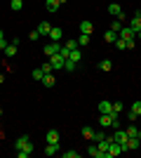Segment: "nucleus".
Here are the masks:
<instances>
[{"label": "nucleus", "mask_w": 141, "mask_h": 158, "mask_svg": "<svg viewBox=\"0 0 141 158\" xmlns=\"http://www.w3.org/2000/svg\"><path fill=\"white\" fill-rule=\"evenodd\" d=\"M14 149H17V156H19V158H28V156H31V151H33V144H31L28 135H21V137L14 142Z\"/></svg>", "instance_id": "obj_1"}, {"label": "nucleus", "mask_w": 141, "mask_h": 158, "mask_svg": "<svg viewBox=\"0 0 141 158\" xmlns=\"http://www.w3.org/2000/svg\"><path fill=\"white\" fill-rule=\"evenodd\" d=\"M113 142H118V144L122 146V151H129V146H127V142H129V135H127V130L118 127V130L113 132Z\"/></svg>", "instance_id": "obj_2"}, {"label": "nucleus", "mask_w": 141, "mask_h": 158, "mask_svg": "<svg viewBox=\"0 0 141 158\" xmlns=\"http://www.w3.org/2000/svg\"><path fill=\"white\" fill-rule=\"evenodd\" d=\"M59 50H61V45L57 43V40H52L49 45H45V54H47V57H54V54H59Z\"/></svg>", "instance_id": "obj_3"}, {"label": "nucleus", "mask_w": 141, "mask_h": 158, "mask_svg": "<svg viewBox=\"0 0 141 158\" xmlns=\"http://www.w3.org/2000/svg\"><path fill=\"white\" fill-rule=\"evenodd\" d=\"M118 38H122V40H134V38H136V33L132 31L129 26H122L120 33H118Z\"/></svg>", "instance_id": "obj_4"}, {"label": "nucleus", "mask_w": 141, "mask_h": 158, "mask_svg": "<svg viewBox=\"0 0 141 158\" xmlns=\"http://www.w3.org/2000/svg\"><path fill=\"white\" fill-rule=\"evenodd\" d=\"M64 57H61V54H54V57H49V64H52V69L54 71H59V69H64Z\"/></svg>", "instance_id": "obj_5"}, {"label": "nucleus", "mask_w": 141, "mask_h": 158, "mask_svg": "<svg viewBox=\"0 0 141 158\" xmlns=\"http://www.w3.org/2000/svg\"><path fill=\"white\" fill-rule=\"evenodd\" d=\"M120 153H122V146L118 144V142H111V144H108V158L120 156Z\"/></svg>", "instance_id": "obj_6"}, {"label": "nucleus", "mask_w": 141, "mask_h": 158, "mask_svg": "<svg viewBox=\"0 0 141 158\" xmlns=\"http://www.w3.org/2000/svg\"><path fill=\"white\" fill-rule=\"evenodd\" d=\"M99 113H111L113 116V102H108V99L99 102Z\"/></svg>", "instance_id": "obj_7"}, {"label": "nucleus", "mask_w": 141, "mask_h": 158, "mask_svg": "<svg viewBox=\"0 0 141 158\" xmlns=\"http://www.w3.org/2000/svg\"><path fill=\"white\" fill-rule=\"evenodd\" d=\"M129 120H134V118H139L141 116V102H134V104H132V109H129Z\"/></svg>", "instance_id": "obj_8"}, {"label": "nucleus", "mask_w": 141, "mask_h": 158, "mask_svg": "<svg viewBox=\"0 0 141 158\" xmlns=\"http://www.w3.org/2000/svg\"><path fill=\"white\" fill-rule=\"evenodd\" d=\"M127 26H129V28H132V31H134V33H136V31H139V28H141V12H136V14H134V19L129 21Z\"/></svg>", "instance_id": "obj_9"}, {"label": "nucleus", "mask_w": 141, "mask_h": 158, "mask_svg": "<svg viewBox=\"0 0 141 158\" xmlns=\"http://www.w3.org/2000/svg\"><path fill=\"white\" fill-rule=\"evenodd\" d=\"M49 28H52V26H49L47 21H40V24H38V28H35V31L40 33V38H42V35H49Z\"/></svg>", "instance_id": "obj_10"}, {"label": "nucleus", "mask_w": 141, "mask_h": 158, "mask_svg": "<svg viewBox=\"0 0 141 158\" xmlns=\"http://www.w3.org/2000/svg\"><path fill=\"white\" fill-rule=\"evenodd\" d=\"M108 14H113V17H120V14H122V7L118 5V2H111V5H108Z\"/></svg>", "instance_id": "obj_11"}, {"label": "nucleus", "mask_w": 141, "mask_h": 158, "mask_svg": "<svg viewBox=\"0 0 141 158\" xmlns=\"http://www.w3.org/2000/svg\"><path fill=\"white\" fill-rule=\"evenodd\" d=\"M61 35H64V31H61L59 26H54V28H49V35H47V38H52V40H57V43H59Z\"/></svg>", "instance_id": "obj_12"}, {"label": "nucleus", "mask_w": 141, "mask_h": 158, "mask_svg": "<svg viewBox=\"0 0 141 158\" xmlns=\"http://www.w3.org/2000/svg\"><path fill=\"white\" fill-rule=\"evenodd\" d=\"M47 144H59V132H57V130L47 132Z\"/></svg>", "instance_id": "obj_13"}, {"label": "nucleus", "mask_w": 141, "mask_h": 158, "mask_svg": "<svg viewBox=\"0 0 141 158\" xmlns=\"http://www.w3.org/2000/svg\"><path fill=\"white\" fill-rule=\"evenodd\" d=\"M89 156H92V158H106L104 153L99 151V146H96V142H94V144H89Z\"/></svg>", "instance_id": "obj_14"}, {"label": "nucleus", "mask_w": 141, "mask_h": 158, "mask_svg": "<svg viewBox=\"0 0 141 158\" xmlns=\"http://www.w3.org/2000/svg\"><path fill=\"white\" fill-rule=\"evenodd\" d=\"M127 146H129V151H134V149H139V146H141V137H129Z\"/></svg>", "instance_id": "obj_15"}, {"label": "nucleus", "mask_w": 141, "mask_h": 158, "mask_svg": "<svg viewBox=\"0 0 141 158\" xmlns=\"http://www.w3.org/2000/svg\"><path fill=\"white\" fill-rule=\"evenodd\" d=\"M68 59H73L75 64L82 59V52H80V47H75V50H71V54H68Z\"/></svg>", "instance_id": "obj_16"}, {"label": "nucleus", "mask_w": 141, "mask_h": 158, "mask_svg": "<svg viewBox=\"0 0 141 158\" xmlns=\"http://www.w3.org/2000/svg\"><path fill=\"white\" fill-rule=\"evenodd\" d=\"M54 83H57V80H54L52 73H45V78H42V85H45V87H54Z\"/></svg>", "instance_id": "obj_17"}, {"label": "nucleus", "mask_w": 141, "mask_h": 158, "mask_svg": "<svg viewBox=\"0 0 141 158\" xmlns=\"http://www.w3.org/2000/svg\"><path fill=\"white\" fill-rule=\"evenodd\" d=\"M45 7H47V12H57L59 10V0H47Z\"/></svg>", "instance_id": "obj_18"}, {"label": "nucleus", "mask_w": 141, "mask_h": 158, "mask_svg": "<svg viewBox=\"0 0 141 158\" xmlns=\"http://www.w3.org/2000/svg\"><path fill=\"white\" fill-rule=\"evenodd\" d=\"M82 137H85V139H87V142H94V130H92V127H82Z\"/></svg>", "instance_id": "obj_19"}, {"label": "nucleus", "mask_w": 141, "mask_h": 158, "mask_svg": "<svg viewBox=\"0 0 141 158\" xmlns=\"http://www.w3.org/2000/svg\"><path fill=\"white\" fill-rule=\"evenodd\" d=\"M92 31H94V26L89 24V21H82V24H80V33H87V35H92Z\"/></svg>", "instance_id": "obj_20"}, {"label": "nucleus", "mask_w": 141, "mask_h": 158, "mask_svg": "<svg viewBox=\"0 0 141 158\" xmlns=\"http://www.w3.org/2000/svg\"><path fill=\"white\" fill-rule=\"evenodd\" d=\"M85 45H89V35L87 33H80L78 35V47H85Z\"/></svg>", "instance_id": "obj_21"}, {"label": "nucleus", "mask_w": 141, "mask_h": 158, "mask_svg": "<svg viewBox=\"0 0 141 158\" xmlns=\"http://www.w3.org/2000/svg\"><path fill=\"white\" fill-rule=\"evenodd\" d=\"M104 38H106V43H115V40H118V33H115V31H111V28H108V31L104 33Z\"/></svg>", "instance_id": "obj_22"}, {"label": "nucleus", "mask_w": 141, "mask_h": 158, "mask_svg": "<svg viewBox=\"0 0 141 158\" xmlns=\"http://www.w3.org/2000/svg\"><path fill=\"white\" fill-rule=\"evenodd\" d=\"M57 151H59V144H47L45 146V156H54Z\"/></svg>", "instance_id": "obj_23"}, {"label": "nucleus", "mask_w": 141, "mask_h": 158, "mask_svg": "<svg viewBox=\"0 0 141 158\" xmlns=\"http://www.w3.org/2000/svg\"><path fill=\"white\" fill-rule=\"evenodd\" d=\"M10 7H12L14 12H19L21 7H24V0H12V2H10Z\"/></svg>", "instance_id": "obj_24"}, {"label": "nucleus", "mask_w": 141, "mask_h": 158, "mask_svg": "<svg viewBox=\"0 0 141 158\" xmlns=\"http://www.w3.org/2000/svg\"><path fill=\"white\" fill-rule=\"evenodd\" d=\"M99 69H101V71H111V69H113V64H111V59H104V61H101V64H99Z\"/></svg>", "instance_id": "obj_25"}, {"label": "nucleus", "mask_w": 141, "mask_h": 158, "mask_svg": "<svg viewBox=\"0 0 141 158\" xmlns=\"http://www.w3.org/2000/svg\"><path fill=\"white\" fill-rule=\"evenodd\" d=\"M127 135H129V137H139L141 130H139V127H134V125H129V127H127Z\"/></svg>", "instance_id": "obj_26"}, {"label": "nucleus", "mask_w": 141, "mask_h": 158, "mask_svg": "<svg viewBox=\"0 0 141 158\" xmlns=\"http://www.w3.org/2000/svg\"><path fill=\"white\" fill-rule=\"evenodd\" d=\"M120 28H122V21H120V19H113V24H111V31L120 33Z\"/></svg>", "instance_id": "obj_27"}, {"label": "nucleus", "mask_w": 141, "mask_h": 158, "mask_svg": "<svg viewBox=\"0 0 141 158\" xmlns=\"http://www.w3.org/2000/svg\"><path fill=\"white\" fill-rule=\"evenodd\" d=\"M75 66H78V64H75L73 59H66V61H64V69H66V71H75Z\"/></svg>", "instance_id": "obj_28"}, {"label": "nucleus", "mask_w": 141, "mask_h": 158, "mask_svg": "<svg viewBox=\"0 0 141 158\" xmlns=\"http://www.w3.org/2000/svg\"><path fill=\"white\" fill-rule=\"evenodd\" d=\"M5 54H7V57H14V54H17V45H7L5 47Z\"/></svg>", "instance_id": "obj_29"}, {"label": "nucleus", "mask_w": 141, "mask_h": 158, "mask_svg": "<svg viewBox=\"0 0 141 158\" xmlns=\"http://www.w3.org/2000/svg\"><path fill=\"white\" fill-rule=\"evenodd\" d=\"M115 47H118V50H127V40L118 38V40H115Z\"/></svg>", "instance_id": "obj_30"}, {"label": "nucleus", "mask_w": 141, "mask_h": 158, "mask_svg": "<svg viewBox=\"0 0 141 158\" xmlns=\"http://www.w3.org/2000/svg\"><path fill=\"white\" fill-rule=\"evenodd\" d=\"M118 113H122V104L120 102H113V116H118Z\"/></svg>", "instance_id": "obj_31"}, {"label": "nucleus", "mask_w": 141, "mask_h": 158, "mask_svg": "<svg viewBox=\"0 0 141 158\" xmlns=\"http://www.w3.org/2000/svg\"><path fill=\"white\" fill-rule=\"evenodd\" d=\"M64 158H80V151H64Z\"/></svg>", "instance_id": "obj_32"}, {"label": "nucleus", "mask_w": 141, "mask_h": 158, "mask_svg": "<svg viewBox=\"0 0 141 158\" xmlns=\"http://www.w3.org/2000/svg\"><path fill=\"white\" fill-rule=\"evenodd\" d=\"M33 78H35V80H42V78H45V73H42V69H35V71H33Z\"/></svg>", "instance_id": "obj_33"}, {"label": "nucleus", "mask_w": 141, "mask_h": 158, "mask_svg": "<svg viewBox=\"0 0 141 158\" xmlns=\"http://www.w3.org/2000/svg\"><path fill=\"white\" fill-rule=\"evenodd\" d=\"M59 54H61V57H64V59H68V54H71V50H68V47L64 45V47H61V50H59Z\"/></svg>", "instance_id": "obj_34"}, {"label": "nucleus", "mask_w": 141, "mask_h": 158, "mask_svg": "<svg viewBox=\"0 0 141 158\" xmlns=\"http://www.w3.org/2000/svg\"><path fill=\"white\" fill-rule=\"evenodd\" d=\"M40 69H42V73H52V71H54V69H52V64H49V61H47V64H42Z\"/></svg>", "instance_id": "obj_35"}, {"label": "nucleus", "mask_w": 141, "mask_h": 158, "mask_svg": "<svg viewBox=\"0 0 141 158\" xmlns=\"http://www.w3.org/2000/svg\"><path fill=\"white\" fill-rule=\"evenodd\" d=\"M28 38H31V40H33V43H35V40L40 38V33H38V31H31V33H28Z\"/></svg>", "instance_id": "obj_36"}, {"label": "nucleus", "mask_w": 141, "mask_h": 158, "mask_svg": "<svg viewBox=\"0 0 141 158\" xmlns=\"http://www.w3.org/2000/svg\"><path fill=\"white\" fill-rule=\"evenodd\" d=\"M68 50H75V47H78V40H73V38H71V40H68Z\"/></svg>", "instance_id": "obj_37"}, {"label": "nucleus", "mask_w": 141, "mask_h": 158, "mask_svg": "<svg viewBox=\"0 0 141 158\" xmlns=\"http://www.w3.org/2000/svg\"><path fill=\"white\" fill-rule=\"evenodd\" d=\"M106 137V132H94V142H99V139Z\"/></svg>", "instance_id": "obj_38"}, {"label": "nucleus", "mask_w": 141, "mask_h": 158, "mask_svg": "<svg viewBox=\"0 0 141 158\" xmlns=\"http://www.w3.org/2000/svg\"><path fill=\"white\" fill-rule=\"evenodd\" d=\"M136 38H139V40H141V28H139V31H136Z\"/></svg>", "instance_id": "obj_39"}, {"label": "nucleus", "mask_w": 141, "mask_h": 158, "mask_svg": "<svg viewBox=\"0 0 141 158\" xmlns=\"http://www.w3.org/2000/svg\"><path fill=\"white\" fill-rule=\"evenodd\" d=\"M0 40H5V33H2V31H0Z\"/></svg>", "instance_id": "obj_40"}, {"label": "nucleus", "mask_w": 141, "mask_h": 158, "mask_svg": "<svg viewBox=\"0 0 141 158\" xmlns=\"http://www.w3.org/2000/svg\"><path fill=\"white\" fill-rule=\"evenodd\" d=\"M2 80H5V76H2V73H0V83H2Z\"/></svg>", "instance_id": "obj_41"}, {"label": "nucleus", "mask_w": 141, "mask_h": 158, "mask_svg": "<svg viewBox=\"0 0 141 158\" xmlns=\"http://www.w3.org/2000/svg\"><path fill=\"white\" fill-rule=\"evenodd\" d=\"M61 2H68V0H59V5H61Z\"/></svg>", "instance_id": "obj_42"}, {"label": "nucleus", "mask_w": 141, "mask_h": 158, "mask_svg": "<svg viewBox=\"0 0 141 158\" xmlns=\"http://www.w3.org/2000/svg\"><path fill=\"white\" fill-rule=\"evenodd\" d=\"M0 116H2V109H0Z\"/></svg>", "instance_id": "obj_43"}, {"label": "nucleus", "mask_w": 141, "mask_h": 158, "mask_svg": "<svg viewBox=\"0 0 141 158\" xmlns=\"http://www.w3.org/2000/svg\"><path fill=\"white\" fill-rule=\"evenodd\" d=\"M139 137H141V135H139Z\"/></svg>", "instance_id": "obj_44"}]
</instances>
